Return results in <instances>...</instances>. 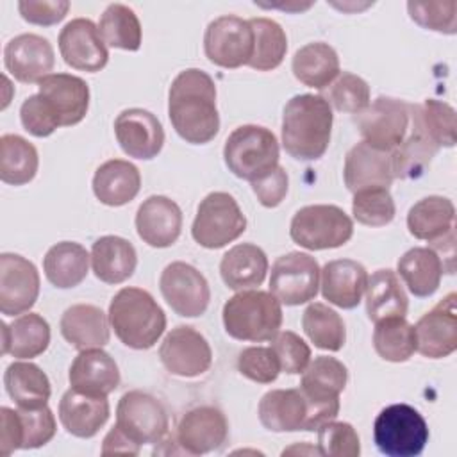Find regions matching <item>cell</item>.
Here are the masks:
<instances>
[{
	"instance_id": "obj_1",
	"label": "cell",
	"mask_w": 457,
	"mask_h": 457,
	"mask_svg": "<svg viewBox=\"0 0 457 457\" xmlns=\"http://www.w3.org/2000/svg\"><path fill=\"white\" fill-rule=\"evenodd\" d=\"M168 116L175 132L191 145L214 139L220 130L216 84L204 70L180 71L168 93Z\"/></svg>"
},
{
	"instance_id": "obj_2",
	"label": "cell",
	"mask_w": 457,
	"mask_h": 457,
	"mask_svg": "<svg viewBox=\"0 0 457 457\" xmlns=\"http://www.w3.org/2000/svg\"><path fill=\"white\" fill-rule=\"evenodd\" d=\"M332 107L321 95H296L282 114V146L298 161L320 159L330 143Z\"/></svg>"
},
{
	"instance_id": "obj_3",
	"label": "cell",
	"mask_w": 457,
	"mask_h": 457,
	"mask_svg": "<svg viewBox=\"0 0 457 457\" xmlns=\"http://www.w3.org/2000/svg\"><path fill=\"white\" fill-rule=\"evenodd\" d=\"M109 323L125 346L148 350L162 336L166 314L148 291L123 287L109 303Z\"/></svg>"
},
{
	"instance_id": "obj_4",
	"label": "cell",
	"mask_w": 457,
	"mask_h": 457,
	"mask_svg": "<svg viewBox=\"0 0 457 457\" xmlns=\"http://www.w3.org/2000/svg\"><path fill=\"white\" fill-rule=\"evenodd\" d=\"M223 325L230 337L239 341H271L282 325V305L268 291H237L223 305Z\"/></svg>"
},
{
	"instance_id": "obj_5",
	"label": "cell",
	"mask_w": 457,
	"mask_h": 457,
	"mask_svg": "<svg viewBox=\"0 0 457 457\" xmlns=\"http://www.w3.org/2000/svg\"><path fill=\"white\" fill-rule=\"evenodd\" d=\"M278 141L261 125H241L230 132L223 146L227 168L243 180L253 182L278 166Z\"/></svg>"
},
{
	"instance_id": "obj_6",
	"label": "cell",
	"mask_w": 457,
	"mask_h": 457,
	"mask_svg": "<svg viewBox=\"0 0 457 457\" xmlns=\"http://www.w3.org/2000/svg\"><path fill=\"white\" fill-rule=\"evenodd\" d=\"M373 439L387 457H416L428 441V427L412 405L393 403L377 414Z\"/></svg>"
},
{
	"instance_id": "obj_7",
	"label": "cell",
	"mask_w": 457,
	"mask_h": 457,
	"mask_svg": "<svg viewBox=\"0 0 457 457\" xmlns=\"http://www.w3.org/2000/svg\"><path fill=\"white\" fill-rule=\"evenodd\" d=\"M353 234L352 218L337 205L316 204L298 209L291 220V239L307 250L337 248Z\"/></svg>"
},
{
	"instance_id": "obj_8",
	"label": "cell",
	"mask_w": 457,
	"mask_h": 457,
	"mask_svg": "<svg viewBox=\"0 0 457 457\" xmlns=\"http://www.w3.org/2000/svg\"><path fill=\"white\" fill-rule=\"evenodd\" d=\"M245 230L246 218L234 196L223 191H214L200 202L191 236L200 246L216 250L236 241Z\"/></svg>"
},
{
	"instance_id": "obj_9",
	"label": "cell",
	"mask_w": 457,
	"mask_h": 457,
	"mask_svg": "<svg viewBox=\"0 0 457 457\" xmlns=\"http://www.w3.org/2000/svg\"><path fill=\"white\" fill-rule=\"evenodd\" d=\"M116 427L141 448L161 443L168 436L170 421L164 405L155 396L134 389L118 402Z\"/></svg>"
},
{
	"instance_id": "obj_10",
	"label": "cell",
	"mask_w": 457,
	"mask_h": 457,
	"mask_svg": "<svg viewBox=\"0 0 457 457\" xmlns=\"http://www.w3.org/2000/svg\"><path fill=\"white\" fill-rule=\"evenodd\" d=\"M355 125L368 145L393 152L409 127V104L391 96H378L355 114Z\"/></svg>"
},
{
	"instance_id": "obj_11",
	"label": "cell",
	"mask_w": 457,
	"mask_h": 457,
	"mask_svg": "<svg viewBox=\"0 0 457 457\" xmlns=\"http://www.w3.org/2000/svg\"><path fill=\"white\" fill-rule=\"evenodd\" d=\"M204 50L207 59L221 68L248 64L253 54V30L248 20L232 14L212 20L204 34Z\"/></svg>"
},
{
	"instance_id": "obj_12",
	"label": "cell",
	"mask_w": 457,
	"mask_h": 457,
	"mask_svg": "<svg viewBox=\"0 0 457 457\" xmlns=\"http://www.w3.org/2000/svg\"><path fill=\"white\" fill-rule=\"evenodd\" d=\"M320 286V266L316 259L303 252L280 255L270 275V293L286 305L311 302Z\"/></svg>"
},
{
	"instance_id": "obj_13",
	"label": "cell",
	"mask_w": 457,
	"mask_h": 457,
	"mask_svg": "<svg viewBox=\"0 0 457 457\" xmlns=\"http://www.w3.org/2000/svg\"><path fill=\"white\" fill-rule=\"evenodd\" d=\"M159 287L166 303L179 316L196 318L209 307V284L205 277L187 262L175 261L168 264L161 273Z\"/></svg>"
},
{
	"instance_id": "obj_14",
	"label": "cell",
	"mask_w": 457,
	"mask_h": 457,
	"mask_svg": "<svg viewBox=\"0 0 457 457\" xmlns=\"http://www.w3.org/2000/svg\"><path fill=\"white\" fill-rule=\"evenodd\" d=\"M159 357L171 375L184 378L198 377L212 364V350L207 339L189 325H179L164 336Z\"/></svg>"
},
{
	"instance_id": "obj_15",
	"label": "cell",
	"mask_w": 457,
	"mask_h": 457,
	"mask_svg": "<svg viewBox=\"0 0 457 457\" xmlns=\"http://www.w3.org/2000/svg\"><path fill=\"white\" fill-rule=\"evenodd\" d=\"M39 296V273L36 266L18 255H0V311L4 316L29 312Z\"/></svg>"
},
{
	"instance_id": "obj_16",
	"label": "cell",
	"mask_w": 457,
	"mask_h": 457,
	"mask_svg": "<svg viewBox=\"0 0 457 457\" xmlns=\"http://www.w3.org/2000/svg\"><path fill=\"white\" fill-rule=\"evenodd\" d=\"M455 293H448L414 325L416 350L428 359H443L457 348Z\"/></svg>"
},
{
	"instance_id": "obj_17",
	"label": "cell",
	"mask_w": 457,
	"mask_h": 457,
	"mask_svg": "<svg viewBox=\"0 0 457 457\" xmlns=\"http://www.w3.org/2000/svg\"><path fill=\"white\" fill-rule=\"evenodd\" d=\"M228 439V421L212 405H200L187 411L175 432V441L186 455H202L220 450Z\"/></svg>"
},
{
	"instance_id": "obj_18",
	"label": "cell",
	"mask_w": 457,
	"mask_h": 457,
	"mask_svg": "<svg viewBox=\"0 0 457 457\" xmlns=\"http://www.w3.org/2000/svg\"><path fill=\"white\" fill-rule=\"evenodd\" d=\"M59 52L64 62L82 71H100L109 61V50L98 27L87 18L68 21L59 32Z\"/></svg>"
},
{
	"instance_id": "obj_19",
	"label": "cell",
	"mask_w": 457,
	"mask_h": 457,
	"mask_svg": "<svg viewBox=\"0 0 457 457\" xmlns=\"http://www.w3.org/2000/svg\"><path fill=\"white\" fill-rule=\"evenodd\" d=\"M114 134L121 150L134 159H154L164 145V130L155 114L132 107L121 111L114 120Z\"/></svg>"
},
{
	"instance_id": "obj_20",
	"label": "cell",
	"mask_w": 457,
	"mask_h": 457,
	"mask_svg": "<svg viewBox=\"0 0 457 457\" xmlns=\"http://www.w3.org/2000/svg\"><path fill=\"white\" fill-rule=\"evenodd\" d=\"M4 62L16 80L34 84L50 75L55 64V54L46 37L37 34H20L5 45Z\"/></svg>"
},
{
	"instance_id": "obj_21",
	"label": "cell",
	"mask_w": 457,
	"mask_h": 457,
	"mask_svg": "<svg viewBox=\"0 0 457 457\" xmlns=\"http://www.w3.org/2000/svg\"><path fill=\"white\" fill-rule=\"evenodd\" d=\"M37 93L50 104L61 127L84 120L89 107V87L84 79L71 73H50L37 82Z\"/></svg>"
},
{
	"instance_id": "obj_22",
	"label": "cell",
	"mask_w": 457,
	"mask_h": 457,
	"mask_svg": "<svg viewBox=\"0 0 457 457\" xmlns=\"http://www.w3.org/2000/svg\"><path fill=\"white\" fill-rule=\"evenodd\" d=\"M136 230L154 248L171 246L182 230V211L168 196H148L136 212Z\"/></svg>"
},
{
	"instance_id": "obj_23",
	"label": "cell",
	"mask_w": 457,
	"mask_h": 457,
	"mask_svg": "<svg viewBox=\"0 0 457 457\" xmlns=\"http://www.w3.org/2000/svg\"><path fill=\"white\" fill-rule=\"evenodd\" d=\"M71 389L89 396H107L120 384L116 361L102 348L80 350L70 366Z\"/></svg>"
},
{
	"instance_id": "obj_24",
	"label": "cell",
	"mask_w": 457,
	"mask_h": 457,
	"mask_svg": "<svg viewBox=\"0 0 457 457\" xmlns=\"http://www.w3.org/2000/svg\"><path fill=\"white\" fill-rule=\"evenodd\" d=\"M345 186L357 193L366 187H389L395 180L391 171V152L378 150L366 141L352 146L345 157Z\"/></svg>"
},
{
	"instance_id": "obj_25",
	"label": "cell",
	"mask_w": 457,
	"mask_h": 457,
	"mask_svg": "<svg viewBox=\"0 0 457 457\" xmlns=\"http://www.w3.org/2000/svg\"><path fill=\"white\" fill-rule=\"evenodd\" d=\"M257 414L262 427L271 432L307 430L309 425V403L300 387L268 391L259 402Z\"/></svg>"
},
{
	"instance_id": "obj_26",
	"label": "cell",
	"mask_w": 457,
	"mask_h": 457,
	"mask_svg": "<svg viewBox=\"0 0 457 457\" xmlns=\"http://www.w3.org/2000/svg\"><path fill=\"white\" fill-rule=\"evenodd\" d=\"M321 275V295L341 309H353L361 303L368 284L366 268L353 259L328 261Z\"/></svg>"
},
{
	"instance_id": "obj_27",
	"label": "cell",
	"mask_w": 457,
	"mask_h": 457,
	"mask_svg": "<svg viewBox=\"0 0 457 457\" xmlns=\"http://www.w3.org/2000/svg\"><path fill=\"white\" fill-rule=\"evenodd\" d=\"M107 396H89L68 389L59 402V420L68 434L75 437H93L109 420Z\"/></svg>"
},
{
	"instance_id": "obj_28",
	"label": "cell",
	"mask_w": 457,
	"mask_h": 457,
	"mask_svg": "<svg viewBox=\"0 0 457 457\" xmlns=\"http://www.w3.org/2000/svg\"><path fill=\"white\" fill-rule=\"evenodd\" d=\"M62 337L79 352L102 348L109 343V314L91 303H75L61 316Z\"/></svg>"
},
{
	"instance_id": "obj_29",
	"label": "cell",
	"mask_w": 457,
	"mask_h": 457,
	"mask_svg": "<svg viewBox=\"0 0 457 457\" xmlns=\"http://www.w3.org/2000/svg\"><path fill=\"white\" fill-rule=\"evenodd\" d=\"M268 257L253 243L232 246L220 262V275L232 291H245L261 286L268 273Z\"/></svg>"
},
{
	"instance_id": "obj_30",
	"label": "cell",
	"mask_w": 457,
	"mask_h": 457,
	"mask_svg": "<svg viewBox=\"0 0 457 457\" xmlns=\"http://www.w3.org/2000/svg\"><path fill=\"white\" fill-rule=\"evenodd\" d=\"M141 189L139 170L123 159H111L100 164L93 175L95 196L111 207L132 202Z\"/></svg>"
},
{
	"instance_id": "obj_31",
	"label": "cell",
	"mask_w": 457,
	"mask_h": 457,
	"mask_svg": "<svg viewBox=\"0 0 457 457\" xmlns=\"http://www.w3.org/2000/svg\"><path fill=\"white\" fill-rule=\"evenodd\" d=\"M137 266L136 248L120 236H102L91 246V268L98 280L121 284L132 277Z\"/></svg>"
},
{
	"instance_id": "obj_32",
	"label": "cell",
	"mask_w": 457,
	"mask_h": 457,
	"mask_svg": "<svg viewBox=\"0 0 457 457\" xmlns=\"http://www.w3.org/2000/svg\"><path fill=\"white\" fill-rule=\"evenodd\" d=\"M50 345V325L37 312L18 316L11 325L2 323V353L16 359L41 355Z\"/></svg>"
},
{
	"instance_id": "obj_33",
	"label": "cell",
	"mask_w": 457,
	"mask_h": 457,
	"mask_svg": "<svg viewBox=\"0 0 457 457\" xmlns=\"http://www.w3.org/2000/svg\"><path fill=\"white\" fill-rule=\"evenodd\" d=\"M412 132L428 139L437 148H452L457 141L455 109L441 100L427 98L421 104L409 105Z\"/></svg>"
},
{
	"instance_id": "obj_34",
	"label": "cell",
	"mask_w": 457,
	"mask_h": 457,
	"mask_svg": "<svg viewBox=\"0 0 457 457\" xmlns=\"http://www.w3.org/2000/svg\"><path fill=\"white\" fill-rule=\"evenodd\" d=\"M407 228L416 239L434 243L455 228V207L450 198L430 195L407 212Z\"/></svg>"
},
{
	"instance_id": "obj_35",
	"label": "cell",
	"mask_w": 457,
	"mask_h": 457,
	"mask_svg": "<svg viewBox=\"0 0 457 457\" xmlns=\"http://www.w3.org/2000/svg\"><path fill=\"white\" fill-rule=\"evenodd\" d=\"M291 70L296 80L314 89H325L341 73L337 52L321 41L307 43L298 48L293 55Z\"/></svg>"
},
{
	"instance_id": "obj_36",
	"label": "cell",
	"mask_w": 457,
	"mask_h": 457,
	"mask_svg": "<svg viewBox=\"0 0 457 457\" xmlns=\"http://www.w3.org/2000/svg\"><path fill=\"white\" fill-rule=\"evenodd\" d=\"M7 395L20 409H39L48 403L52 387L46 373L32 362H11L4 373Z\"/></svg>"
},
{
	"instance_id": "obj_37",
	"label": "cell",
	"mask_w": 457,
	"mask_h": 457,
	"mask_svg": "<svg viewBox=\"0 0 457 457\" xmlns=\"http://www.w3.org/2000/svg\"><path fill=\"white\" fill-rule=\"evenodd\" d=\"M364 291H366V312L373 323L386 318L407 314L409 300L396 271L389 268L377 270L371 277H368V284Z\"/></svg>"
},
{
	"instance_id": "obj_38",
	"label": "cell",
	"mask_w": 457,
	"mask_h": 457,
	"mask_svg": "<svg viewBox=\"0 0 457 457\" xmlns=\"http://www.w3.org/2000/svg\"><path fill=\"white\" fill-rule=\"evenodd\" d=\"M91 255L75 241H61L48 248L43 259V270L48 282L59 289L79 286L89 270Z\"/></svg>"
},
{
	"instance_id": "obj_39",
	"label": "cell",
	"mask_w": 457,
	"mask_h": 457,
	"mask_svg": "<svg viewBox=\"0 0 457 457\" xmlns=\"http://www.w3.org/2000/svg\"><path fill=\"white\" fill-rule=\"evenodd\" d=\"M443 271L441 257L428 246H414L398 261V275L418 298H427L437 291Z\"/></svg>"
},
{
	"instance_id": "obj_40",
	"label": "cell",
	"mask_w": 457,
	"mask_h": 457,
	"mask_svg": "<svg viewBox=\"0 0 457 457\" xmlns=\"http://www.w3.org/2000/svg\"><path fill=\"white\" fill-rule=\"evenodd\" d=\"M348 380L346 366L336 357L318 355L302 371L300 391L311 402H339Z\"/></svg>"
},
{
	"instance_id": "obj_41",
	"label": "cell",
	"mask_w": 457,
	"mask_h": 457,
	"mask_svg": "<svg viewBox=\"0 0 457 457\" xmlns=\"http://www.w3.org/2000/svg\"><path fill=\"white\" fill-rule=\"evenodd\" d=\"M39 166L37 150L32 143L18 134H4L0 137V179L11 186L30 182Z\"/></svg>"
},
{
	"instance_id": "obj_42",
	"label": "cell",
	"mask_w": 457,
	"mask_h": 457,
	"mask_svg": "<svg viewBox=\"0 0 457 457\" xmlns=\"http://www.w3.org/2000/svg\"><path fill=\"white\" fill-rule=\"evenodd\" d=\"M253 30V54L248 62L257 71H270L282 64L287 52V37L284 29L270 18L259 16L248 20Z\"/></svg>"
},
{
	"instance_id": "obj_43",
	"label": "cell",
	"mask_w": 457,
	"mask_h": 457,
	"mask_svg": "<svg viewBox=\"0 0 457 457\" xmlns=\"http://www.w3.org/2000/svg\"><path fill=\"white\" fill-rule=\"evenodd\" d=\"M375 352L389 362H405L416 352V332L405 316L386 318L375 323Z\"/></svg>"
},
{
	"instance_id": "obj_44",
	"label": "cell",
	"mask_w": 457,
	"mask_h": 457,
	"mask_svg": "<svg viewBox=\"0 0 457 457\" xmlns=\"http://www.w3.org/2000/svg\"><path fill=\"white\" fill-rule=\"evenodd\" d=\"M302 327L316 348L339 352L345 346L346 328L343 318L321 302H312L307 305L302 316Z\"/></svg>"
},
{
	"instance_id": "obj_45",
	"label": "cell",
	"mask_w": 457,
	"mask_h": 457,
	"mask_svg": "<svg viewBox=\"0 0 457 457\" xmlns=\"http://www.w3.org/2000/svg\"><path fill=\"white\" fill-rule=\"evenodd\" d=\"M98 32L105 45L136 52L141 46V23L136 12L123 4H111L100 16Z\"/></svg>"
},
{
	"instance_id": "obj_46",
	"label": "cell",
	"mask_w": 457,
	"mask_h": 457,
	"mask_svg": "<svg viewBox=\"0 0 457 457\" xmlns=\"http://www.w3.org/2000/svg\"><path fill=\"white\" fill-rule=\"evenodd\" d=\"M437 150L439 148L432 145L428 139L412 132L391 152L393 177L402 180L420 179L430 166Z\"/></svg>"
},
{
	"instance_id": "obj_47",
	"label": "cell",
	"mask_w": 457,
	"mask_h": 457,
	"mask_svg": "<svg viewBox=\"0 0 457 457\" xmlns=\"http://www.w3.org/2000/svg\"><path fill=\"white\" fill-rule=\"evenodd\" d=\"M352 214L359 223L368 227H384L391 223L396 207L389 187H366L353 193Z\"/></svg>"
},
{
	"instance_id": "obj_48",
	"label": "cell",
	"mask_w": 457,
	"mask_h": 457,
	"mask_svg": "<svg viewBox=\"0 0 457 457\" xmlns=\"http://www.w3.org/2000/svg\"><path fill=\"white\" fill-rule=\"evenodd\" d=\"M325 100L339 112L357 114L370 104V86L362 77L341 71L330 84Z\"/></svg>"
},
{
	"instance_id": "obj_49",
	"label": "cell",
	"mask_w": 457,
	"mask_h": 457,
	"mask_svg": "<svg viewBox=\"0 0 457 457\" xmlns=\"http://www.w3.org/2000/svg\"><path fill=\"white\" fill-rule=\"evenodd\" d=\"M407 11L412 21L420 27L455 34L457 32V2H407Z\"/></svg>"
},
{
	"instance_id": "obj_50",
	"label": "cell",
	"mask_w": 457,
	"mask_h": 457,
	"mask_svg": "<svg viewBox=\"0 0 457 457\" xmlns=\"http://www.w3.org/2000/svg\"><path fill=\"white\" fill-rule=\"evenodd\" d=\"M320 455L328 457H357L361 453V443L355 428L345 421H328L318 430Z\"/></svg>"
},
{
	"instance_id": "obj_51",
	"label": "cell",
	"mask_w": 457,
	"mask_h": 457,
	"mask_svg": "<svg viewBox=\"0 0 457 457\" xmlns=\"http://www.w3.org/2000/svg\"><path fill=\"white\" fill-rule=\"evenodd\" d=\"M237 370L253 382L271 384L280 373V362L271 346H248L237 357Z\"/></svg>"
},
{
	"instance_id": "obj_52",
	"label": "cell",
	"mask_w": 457,
	"mask_h": 457,
	"mask_svg": "<svg viewBox=\"0 0 457 457\" xmlns=\"http://www.w3.org/2000/svg\"><path fill=\"white\" fill-rule=\"evenodd\" d=\"M21 423V448H39L46 445L57 430L54 412L45 405L39 409H16Z\"/></svg>"
},
{
	"instance_id": "obj_53",
	"label": "cell",
	"mask_w": 457,
	"mask_h": 457,
	"mask_svg": "<svg viewBox=\"0 0 457 457\" xmlns=\"http://www.w3.org/2000/svg\"><path fill=\"white\" fill-rule=\"evenodd\" d=\"M270 346L280 362V371L284 373L298 375L311 362L309 345L291 330H278Z\"/></svg>"
},
{
	"instance_id": "obj_54",
	"label": "cell",
	"mask_w": 457,
	"mask_h": 457,
	"mask_svg": "<svg viewBox=\"0 0 457 457\" xmlns=\"http://www.w3.org/2000/svg\"><path fill=\"white\" fill-rule=\"evenodd\" d=\"M20 120L23 129L36 137H46L57 127H61L57 114L39 93L30 95L23 100L20 107Z\"/></svg>"
},
{
	"instance_id": "obj_55",
	"label": "cell",
	"mask_w": 457,
	"mask_h": 457,
	"mask_svg": "<svg viewBox=\"0 0 457 457\" xmlns=\"http://www.w3.org/2000/svg\"><path fill=\"white\" fill-rule=\"evenodd\" d=\"M68 9H70V2H64V0H21L18 2V11L21 14V18L29 23H34V25H43V27H48V25H55L59 23L66 14H68Z\"/></svg>"
},
{
	"instance_id": "obj_56",
	"label": "cell",
	"mask_w": 457,
	"mask_h": 457,
	"mask_svg": "<svg viewBox=\"0 0 457 457\" xmlns=\"http://www.w3.org/2000/svg\"><path fill=\"white\" fill-rule=\"evenodd\" d=\"M252 189L257 196V200L261 202V205L264 207H277L287 195V187H289V179L286 170L278 164L271 173L264 175L259 180L250 182Z\"/></svg>"
},
{
	"instance_id": "obj_57",
	"label": "cell",
	"mask_w": 457,
	"mask_h": 457,
	"mask_svg": "<svg viewBox=\"0 0 457 457\" xmlns=\"http://www.w3.org/2000/svg\"><path fill=\"white\" fill-rule=\"evenodd\" d=\"M18 448H21V423H20L18 411L2 407L0 409V453L5 457Z\"/></svg>"
},
{
	"instance_id": "obj_58",
	"label": "cell",
	"mask_w": 457,
	"mask_h": 457,
	"mask_svg": "<svg viewBox=\"0 0 457 457\" xmlns=\"http://www.w3.org/2000/svg\"><path fill=\"white\" fill-rule=\"evenodd\" d=\"M139 446L134 445L116 425L107 432L102 443V455H112V453H127V455H137Z\"/></svg>"
}]
</instances>
